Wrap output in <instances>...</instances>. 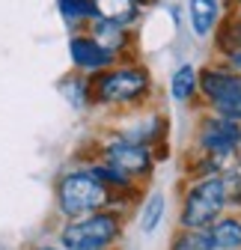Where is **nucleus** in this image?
I'll return each instance as SVG.
<instances>
[{"instance_id": "obj_16", "label": "nucleus", "mask_w": 241, "mask_h": 250, "mask_svg": "<svg viewBox=\"0 0 241 250\" xmlns=\"http://www.w3.org/2000/svg\"><path fill=\"white\" fill-rule=\"evenodd\" d=\"M170 250H215V244H212L208 229H182L176 232Z\"/></svg>"}, {"instance_id": "obj_18", "label": "nucleus", "mask_w": 241, "mask_h": 250, "mask_svg": "<svg viewBox=\"0 0 241 250\" xmlns=\"http://www.w3.org/2000/svg\"><path fill=\"white\" fill-rule=\"evenodd\" d=\"M223 200L226 206H241V173H223Z\"/></svg>"}, {"instance_id": "obj_4", "label": "nucleus", "mask_w": 241, "mask_h": 250, "mask_svg": "<svg viewBox=\"0 0 241 250\" xmlns=\"http://www.w3.org/2000/svg\"><path fill=\"white\" fill-rule=\"evenodd\" d=\"M200 96L208 102L212 113L241 122V72L229 69L226 62H215L200 72Z\"/></svg>"}, {"instance_id": "obj_12", "label": "nucleus", "mask_w": 241, "mask_h": 250, "mask_svg": "<svg viewBox=\"0 0 241 250\" xmlns=\"http://www.w3.org/2000/svg\"><path fill=\"white\" fill-rule=\"evenodd\" d=\"M60 92L66 96V102L75 107V110H86L93 107V99H89V75H80V72H69L66 78H60Z\"/></svg>"}, {"instance_id": "obj_14", "label": "nucleus", "mask_w": 241, "mask_h": 250, "mask_svg": "<svg viewBox=\"0 0 241 250\" xmlns=\"http://www.w3.org/2000/svg\"><path fill=\"white\" fill-rule=\"evenodd\" d=\"M215 250H241V221L238 217H218L208 227Z\"/></svg>"}, {"instance_id": "obj_9", "label": "nucleus", "mask_w": 241, "mask_h": 250, "mask_svg": "<svg viewBox=\"0 0 241 250\" xmlns=\"http://www.w3.org/2000/svg\"><path fill=\"white\" fill-rule=\"evenodd\" d=\"M86 33L93 36L99 45H104L107 51H113L119 60L125 57V51L131 48V42H134V36H131V27H125V24H119V21H110V18H93L86 24Z\"/></svg>"}, {"instance_id": "obj_15", "label": "nucleus", "mask_w": 241, "mask_h": 250, "mask_svg": "<svg viewBox=\"0 0 241 250\" xmlns=\"http://www.w3.org/2000/svg\"><path fill=\"white\" fill-rule=\"evenodd\" d=\"M57 12L72 27H86L93 18H99L96 0H57Z\"/></svg>"}, {"instance_id": "obj_10", "label": "nucleus", "mask_w": 241, "mask_h": 250, "mask_svg": "<svg viewBox=\"0 0 241 250\" xmlns=\"http://www.w3.org/2000/svg\"><path fill=\"white\" fill-rule=\"evenodd\" d=\"M188 18H191L194 33L200 39H208L218 30V24L223 21L221 0H191L188 3Z\"/></svg>"}, {"instance_id": "obj_19", "label": "nucleus", "mask_w": 241, "mask_h": 250, "mask_svg": "<svg viewBox=\"0 0 241 250\" xmlns=\"http://www.w3.org/2000/svg\"><path fill=\"white\" fill-rule=\"evenodd\" d=\"M30 250H72V247H66V244H36V247H30Z\"/></svg>"}, {"instance_id": "obj_2", "label": "nucleus", "mask_w": 241, "mask_h": 250, "mask_svg": "<svg viewBox=\"0 0 241 250\" xmlns=\"http://www.w3.org/2000/svg\"><path fill=\"white\" fill-rule=\"evenodd\" d=\"M54 203H57V211L63 214L66 221H78V217H86L93 211L113 208L116 197L93 176L89 167H72V170L57 176Z\"/></svg>"}, {"instance_id": "obj_5", "label": "nucleus", "mask_w": 241, "mask_h": 250, "mask_svg": "<svg viewBox=\"0 0 241 250\" xmlns=\"http://www.w3.org/2000/svg\"><path fill=\"white\" fill-rule=\"evenodd\" d=\"M223 208H226V200H223V182H221V176L197 179V185L185 194L182 227L185 229H208L221 217Z\"/></svg>"}, {"instance_id": "obj_11", "label": "nucleus", "mask_w": 241, "mask_h": 250, "mask_svg": "<svg viewBox=\"0 0 241 250\" xmlns=\"http://www.w3.org/2000/svg\"><path fill=\"white\" fill-rule=\"evenodd\" d=\"M170 96L173 102L179 104H188L200 96V72L191 66V62H185V66H179L170 78Z\"/></svg>"}, {"instance_id": "obj_17", "label": "nucleus", "mask_w": 241, "mask_h": 250, "mask_svg": "<svg viewBox=\"0 0 241 250\" xmlns=\"http://www.w3.org/2000/svg\"><path fill=\"white\" fill-rule=\"evenodd\" d=\"M161 217H164V194H152L146 200V206H143V214H140L143 232H152L161 224Z\"/></svg>"}, {"instance_id": "obj_8", "label": "nucleus", "mask_w": 241, "mask_h": 250, "mask_svg": "<svg viewBox=\"0 0 241 250\" xmlns=\"http://www.w3.org/2000/svg\"><path fill=\"white\" fill-rule=\"evenodd\" d=\"M69 60H72V69L80 72V75H99L116 62H122L113 51H107L104 45H99L86 30H75L72 39H69Z\"/></svg>"}, {"instance_id": "obj_7", "label": "nucleus", "mask_w": 241, "mask_h": 250, "mask_svg": "<svg viewBox=\"0 0 241 250\" xmlns=\"http://www.w3.org/2000/svg\"><path fill=\"white\" fill-rule=\"evenodd\" d=\"M197 149L223 164L226 158L238 155V149H241V122L218 116V113L205 116L197 125Z\"/></svg>"}, {"instance_id": "obj_13", "label": "nucleus", "mask_w": 241, "mask_h": 250, "mask_svg": "<svg viewBox=\"0 0 241 250\" xmlns=\"http://www.w3.org/2000/svg\"><path fill=\"white\" fill-rule=\"evenodd\" d=\"M215 48H218V54L226 60V57H232V54H241V9L235 12V15H229V18H223L221 24H218V30H215Z\"/></svg>"}, {"instance_id": "obj_1", "label": "nucleus", "mask_w": 241, "mask_h": 250, "mask_svg": "<svg viewBox=\"0 0 241 250\" xmlns=\"http://www.w3.org/2000/svg\"><path fill=\"white\" fill-rule=\"evenodd\" d=\"M149 96H152V75L143 62H116L89 78L93 107H140Z\"/></svg>"}, {"instance_id": "obj_21", "label": "nucleus", "mask_w": 241, "mask_h": 250, "mask_svg": "<svg viewBox=\"0 0 241 250\" xmlns=\"http://www.w3.org/2000/svg\"><path fill=\"white\" fill-rule=\"evenodd\" d=\"M235 3H241V0H235Z\"/></svg>"}, {"instance_id": "obj_3", "label": "nucleus", "mask_w": 241, "mask_h": 250, "mask_svg": "<svg viewBox=\"0 0 241 250\" xmlns=\"http://www.w3.org/2000/svg\"><path fill=\"white\" fill-rule=\"evenodd\" d=\"M122 238V214L116 208H101L78 221H66L57 241L72 250H110Z\"/></svg>"}, {"instance_id": "obj_20", "label": "nucleus", "mask_w": 241, "mask_h": 250, "mask_svg": "<svg viewBox=\"0 0 241 250\" xmlns=\"http://www.w3.org/2000/svg\"><path fill=\"white\" fill-rule=\"evenodd\" d=\"M131 3H137V6H143V3H146V0H131Z\"/></svg>"}, {"instance_id": "obj_6", "label": "nucleus", "mask_w": 241, "mask_h": 250, "mask_svg": "<svg viewBox=\"0 0 241 250\" xmlns=\"http://www.w3.org/2000/svg\"><path fill=\"white\" fill-rule=\"evenodd\" d=\"M155 158L158 155L149 149V146H140V143H131L125 137L113 134L110 140L101 143L99 149V161L110 164L113 170H119L122 176H128L131 182H146L155 170Z\"/></svg>"}]
</instances>
